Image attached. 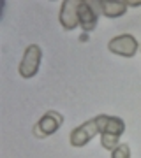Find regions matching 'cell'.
Wrapping results in <instances>:
<instances>
[{"label": "cell", "mask_w": 141, "mask_h": 158, "mask_svg": "<svg viewBox=\"0 0 141 158\" xmlns=\"http://www.w3.org/2000/svg\"><path fill=\"white\" fill-rule=\"evenodd\" d=\"M111 158H130V148L127 142H120L111 151Z\"/></svg>", "instance_id": "9"}, {"label": "cell", "mask_w": 141, "mask_h": 158, "mask_svg": "<svg viewBox=\"0 0 141 158\" xmlns=\"http://www.w3.org/2000/svg\"><path fill=\"white\" fill-rule=\"evenodd\" d=\"M62 123H64V116L58 111H48V113H44V116L34 127V135L39 137V139L50 137V135H53V134L58 132V128L62 127Z\"/></svg>", "instance_id": "4"}, {"label": "cell", "mask_w": 141, "mask_h": 158, "mask_svg": "<svg viewBox=\"0 0 141 158\" xmlns=\"http://www.w3.org/2000/svg\"><path fill=\"white\" fill-rule=\"evenodd\" d=\"M139 44H138V40H136L134 35L130 34H124V35H118V37H115V39L109 40V44H108V49L115 53V55H120V56H125V58H130L136 55V51H138Z\"/></svg>", "instance_id": "5"}, {"label": "cell", "mask_w": 141, "mask_h": 158, "mask_svg": "<svg viewBox=\"0 0 141 158\" xmlns=\"http://www.w3.org/2000/svg\"><path fill=\"white\" fill-rule=\"evenodd\" d=\"M41 60H42V49H41V46L30 44L25 49V53H23V58H21V62H20V67H18L20 76L23 79L34 77L35 74L39 72Z\"/></svg>", "instance_id": "2"}, {"label": "cell", "mask_w": 141, "mask_h": 158, "mask_svg": "<svg viewBox=\"0 0 141 158\" xmlns=\"http://www.w3.org/2000/svg\"><path fill=\"white\" fill-rule=\"evenodd\" d=\"M99 128H101V144L104 149L113 151L120 144V137L125 132L124 119L118 116H108V114H99L97 116Z\"/></svg>", "instance_id": "1"}, {"label": "cell", "mask_w": 141, "mask_h": 158, "mask_svg": "<svg viewBox=\"0 0 141 158\" xmlns=\"http://www.w3.org/2000/svg\"><path fill=\"white\" fill-rule=\"evenodd\" d=\"M99 7H101V12L106 18H120L127 12V4L125 0H101L99 2Z\"/></svg>", "instance_id": "8"}, {"label": "cell", "mask_w": 141, "mask_h": 158, "mask_svg": "<svg viewBox=\"0 0 141 158\" xmlns=\"http://www.w3.org/2000/svg\"><path fill=\"white\" fill-rule=\"evenodd\" d=\"M125 4H127V7H138V6H141L139 0H138V2H129V0H125Z\"/></svg>", "instance_id": "10"}, {"label": "cell", "mask_w": 141, "mask_h": 158, "mask_svg": "<svg viewBox=\"0 0 141 158\" xmlns=\"http://www.w3.org/2000/svg\"><path fill=\"white\" fill-rule=\"evenodd\" d=\"M78 7H79V2H74V0H64L62 2L58 19H60V25L65 30H74L79 25Z\"/></svg>", "instance_id": "6"}, {"label": "cell", "mask_w": 141, "mask_h": 158, "mask_svg": "<svg viewBox=\"0 0 141 158\" xmlns=\"http://www.w3.org/2000/svg\"><path fill=\"white\" fill-rule=\"evenodd\" d=\"M78 19H79V27L85 34L94 32L97 27V12L92 9L90 2H79L78 7Z\"/></svg>", "instance_id": "7"}, {"label": "cell", "mask_w": 141, "mask_h": 158, "mask_svg": "<svg viewBox=\"0 0 141 158\" xmlns=\"http://www.w3.org/2000/svg\"><path fill=\"white\" fill-rule=\"evenodd\" d=\"M79 40H88V34H81L79 35Z\"/></svg>", "instance_id": "11"}, {"label": "cell", "mask_w": 141, "mask_h": 158, "mask_svg": "<svg viewBox=\"0 0 141 158\" xmlns=\"http://www.w3.org/2000/svg\"><path fill=\"white\" fill-rule=\"evenodd\" d=\"M95 135H101V128H99L97 116L88 119V121H85V123H81L79 127H76L71 132V135H69V142L74 148H83L85 144H88Z\"/></svg>", "instance_id": "3"}]
</instances>
